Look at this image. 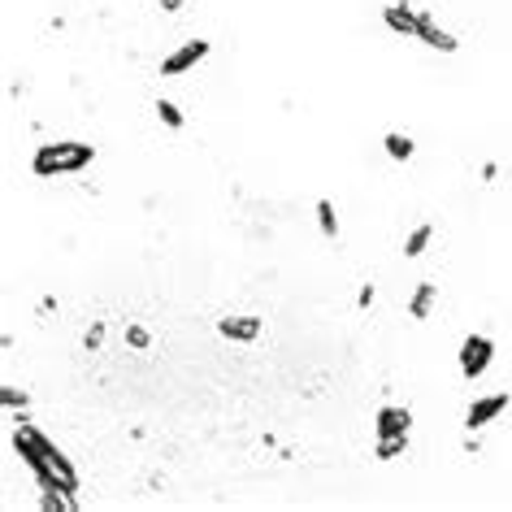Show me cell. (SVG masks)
<instances>
[{"label": "cell", "instance_id": "6da1fadb", "mask_svg": "<svg viewBox=\"0 0 512 512\" xmlns=\"http://www.w3.org/2000/svg\"><path fill=\"white\" fill-rule=\"evenodd\" d=\"M96 161V148L83 139H61V144H40L31 157V174L35 178H66V174H83Z\"/></svg>", "mask_w": 512, "mask_h": 512}, {"label": "cell", "instance_id": "7a4b0ae2", "mask_svg": "<svg viewBox=\"0 0 512 512\" xmlns=\"http://www.w3.org/2000/svg\"><path fill=\"white\" fill-rule=\"evenodd\" d=\"M495 361V339L491 335H469L465 343H460V374H465L469 382H478L486 369H491Z\"/></svg>", "mask_w": 512, "mask_h": 512}, {"label": "cell", "instance_id": "3957f363", "mask_svg": "<svg viewBox=\"0 0 512 512\" xmlns=\"http://www.w3.org/2000/svg\"><path fill=\"white\" fill-rule=\"evenodd\" d=\"M408 430H413V413L408 408L382 404L374 413V439H408Z\"/></svg>", "mask_w": 512, "mask_h": 512}, {"label": "cell", "instance_id": "277c9868", "mask_svg": "<svg viewBox=\"0 0 512 512\" xmlns=\"http://www.w3.org/2000/svg\"><path fill=\"white\" fill-rule=\"evenodd\" d=\"M413 40H421L426 48H434V53H456V48H460V40H456L452 31H443L439 22H434L430 9H421V14H417V35H413Z\"/></svg>", "mask_w": 512, "mask_h": 512}, {"label": "cell", "instance_id": "5b68a950", "mask_svg": "<svg viewBox=\"0 0 512 512\" xmlns=\"http://www.w3.org/2000/svg\"><path fill=\"white\" fill-rule=\"evenodd\" d=\"M209 48H213L209 40H187L183 48H174V53L161 61V74H187V70H196L200 61L209 57Z\"/></svg>", "mask_w": 512, "mask_h": 512}, {"label": "cell", "instance_id": "8992f818", "mask_svg": "<svg viewBox=\"0 0 512 512\" xmlns=\"http://www.w3.org/2000/svg\"><path fill=\"white\" fill-rule=\"evenodd\" d=\"M508 408V395L499 391V395H482V400H473L469 404V413H465V426L469 430H482V426H491V421L499 417Z\"/></svg>", "mask_w": 512, "mask_h": 512}, {"label": "cell", "instance_id": "52a82bcc", "mask_svg": "<svg viewBox=\"0 0 512 512\" xmlns=\"http://www.w3.org/2000/svg\"><path fill=\"white\" fill-rule=\"evenodd\" d=\"M261 317H222L217 322V335L230 339V343H256L261 339Z\"/></svg>", "mask_w": 512, "mask_h": 512}, {"label": "cell", "instance_id": "ba28073f", "mask_svg": "<svg viewBox=\"0 0 512 512\" xmlns=\"http://www.w3.org/2000/svg\"><path fill=\"white\" fill-rule=\"evenodd\" d=\"M417 14H421L417 5H404V0H400V5L382 9V22H387V31L404 35V40H413V35H417Z\"/></svg>", "mask_w": 512, "mask_h": 512}, {"label": "cell", "instance_id": "9c48e42d", "mask_svg": "<svg viewBox=\"0 0 512 512\" xmlns=\"http://www.w3.org/2000/svg\"><path fill=\"white\" fill-rule=\"evenodd\" d=\"M434 300H439V287H434V283H421V287L413 291V300H408V317L426 322L430 309H434Z\"/></svg>", "mask_w": 512, "mask_h": 512}, {"label": "cell", "instance_id": "30bf717a", "mask_svg": "<svg viewBox=\"0 0 512 512\" xmlns=\"http://www.w3.org/2000/svg\"><path fill=\"white\" fill-rule=\"evenodd\" d=\"M382 148H387L391 161H408V157L417 152V144H413V139H408L404 131H387V135H382Z\"/></svg>", "mask_w": 512, "mask_h": 512}, {"label": "cell", "instance_id": "8fae6325", "mask_svg": "<svg viewBox=\"0 0 512 512\" xmlns=\"http://www.w3.org/2000/svg\"><path fill=\"white\" fill-rule=\"evenodd\" d=\"M317 230H322V239H339V217L330 200H317Z\"/></svg>", "mask_w": 512, "mask_h": 512}, {"label": "cell", "instance_id": "7c38bea8", "mask_svg": "<svg viewBox=\"0 0 512 512\" xmlns=\"http://www.w3.org/2000/svg\"><path fill=\"white\" fill-rule=\"evenodd\" d=\"M430 239H434V226H430V222H421V226L413 230V235L404 239V256H421V252L430 248Z\"/></svg>", "mask_w": 512, "mask_h": 512}, {"label": "cell", "instance_id": "4fadbf2b", "mask_svg": "<svg viewBox=\"0 0 512 512\" xmlns=\"http://www.w3.org/2000/svg\"><path fill=\"white\" fill-rule=\"evenodd\" d=\"M408 452V439H374V456L378 460H395Z\"/></svg>", "mask_w": 512, "mask_h": 512}, {"label": "cell", "instance_id": "5bb4252c", "mask_svg": "<svg viewBox=\"0 0 512 512\" xmlns=\"http://www.w3.org/2000/svg\"><path fill=\"white\" fill-rule=\"evenodd\" d=\"M157 118L165 122V126H170V131H183V113H178V105H174V100H157Z\"/></svg>", "mask_w": 512, "mask_h": 512}, {"label": "cell", "instance_id": "9a60e30c", "mask_svg": "<svg viewBox=\"0 0 512 512\" xmlns=\"http://www.w3.org/2000/svg\"><path fill=\"white\" fill-rule=\"evenodd\" d=\"M0 404H5V408H22V413H27L31 395H27V391H18V387H0Z\"/></svg>", "mask_w": 512, "mask_h": 512}, {"label": "cell", "instance_id": "2e32d148", "mask_svg": "<svg viewBox=\"0 0 512 512\" xmlns=\"http://www.w3.org/2000/svg\"><path fill=\"white\" fill-rule=\"evenodd\" d=\"M126 339H131V343H135V348H139V352H144V348H148V343H152L144 326H131V330H126Z\"/></svg>", "mask_w": 512, "mask_h": 512}, {"label": "cell", "instance_id": "e0dca14e", "mask_svg": "<svg viewBox=\"0 0 512 512\" xmlns=\"http://www.w3.org/2000/svg\"><path fill=\"white\" fill-rule=\"evenodd\" d=\"M100 339H105V326H96V330H87V348H100Z\"/></svg>", "mask_w": 512, "mask_h": 512}, {"label": "cell", "instance_id": "ac0fdd59", "mask_svg": "<svg viewBox=\"0 0 512 512\" xmlns=\"http://www.w3.org/2000/svg\"><path fill=\"white\" fill-rule=\"evenodd\" d=\"M356 304H361V309H369V304H374V287H361V296H356Z\"/></svg>", "mask_w": 512, "mask_h": 512}, {"label": "cell", "instance_id": "d6986e66", "mask_svg": "<svg viewBox=\"0 0 512 512\" xmlns=\"http://www.w3.org/2000/svg\"><path fill=\"white\" fill-rule=\"evenodd\" d=\"M161 9H165V14H178V9H183V0H161Z\"/></svg>", "mask_w": 512, "mask_h": 512}]
</instances>
